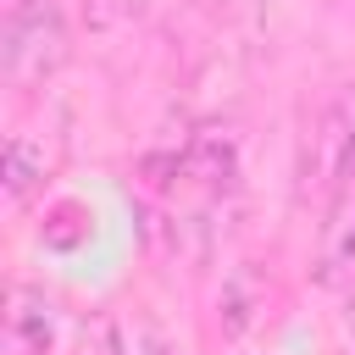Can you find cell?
I'll use <instances>...</instances> for the list:
<instances>
[{
  "label": "cell",
  "instance_id": "6da1fadb",
  "mask_svg": "<svg viewBox=\"0 0 355 355\" xmlns=\"http://www.w3.org/2000/svg\"><path fill=\"white\" fill-rule=\"evenodd\" d=\"M72 55V28L61 0H17L6 6V28H0V72L11 89H33L50 72H61V61Z\"/></svg>",
  "mask_w": 355,
  "mask_h": 355
},
{
  "label": "cell",
  "instance_id": "7a4b0ae2",
  "mask_svg": "<svg viewBox=\"0 0 355 355\" xmlns=\"http://www.w3.org/2000/svg\"><path fill=\"white\" fill-rule=\"evenodd\" d=\"M6 338H11V355H50L55 349V311H50V300L33 294V288H17L11 311H6Z\"/></svg>",
  "mask_w": 355,
  "mask_h": 355
},
{
  "label": "cell",
  "instance_id": "3957f363",
  "mask_svg": "<svg viewBox=\"0 0 355 355\" xmlns=\"http://www.w3.org/2000/svg\"><path fill=\"white\" fill-rule=\"evenodd\" d=\"M189 178H200V183H227L233 178V139H216V133H200L189 150H183V161H178Z\"/></svg>",
  "mask_w": 355,
  "mask_h": 355
},
{
  "label": "cell",
  "instance_id": "277c9868",
  "mask_svg": "<svg viewBox=\"0 0 355 355\" xmlns=\"http://www.w3.org/2000/svg\"><path fill=\"white\" fill-rule=\"evenodd\" d=\"M322 277L338 283V277H355V200L333 216L327 227V244H322Z\"/></svg>",
  "mask_w": 355,
  "mask_h": 355
},
{
  "label": "cell",
  "instance_id": "5b68a950",
  "mask_svg": "<svg viewBox=\"0 0 355 355\" xmlns=\"http://www.w3.org/2000/svg\"><path fill=\"white\" fill-rule=\"evenodd\" d=\"M44 178V150H33L22 133L6 139V194L11 200H28V189Z\"/></svg>",
  "mask_w": 355,
  "mask_h": 355
},
{
  "label": "cell",
  "instance_id": "8992f818",
  "mask_svg": "<svg viewBox=\"0 0 355 355\" xmlns=\"http://www.w3.org/2000/svg\"><path fill=\"white\" fill-rule=\"evenodd\" d=\"M333 139H338V178H355V89H349V100H344V111L333 116Z\"/></svg>",
  "mask_w": 355,
  "mask_h": 355
},
{
  "label": "cell",
  "instance_id": "52a82bcc",
  "mask_svg": "<svg viewBox=\"0 0 355 355\" xmlns=\"http://www.w3.org/2000/svg\"><path fill=\"white\" fill-rule=\"evenodd\" d=\"M6 6H17V0H6Z\"/></svg>",
  "mask_w": 355,
  "mask_h": 355
}]
</instances>
